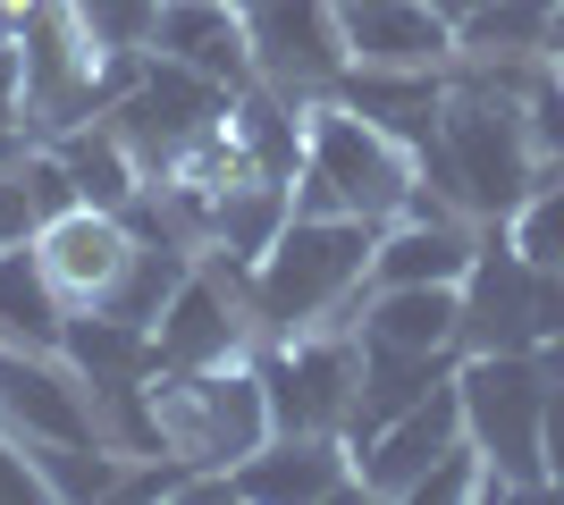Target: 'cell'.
<instances>
[{
  "label": "cell",
  "instance_id": "cell-9",
  "mask_svg": "<svg viewBox=\"0 0 564 505\" xmlns=\"http://www.w3.org/2000/svg\"><path fill=\"white\" fill-rule=\"evenodd\" d=\"M245 34H253V76L279 85L286 101H329V85L346 76V18L337 0H245Z\"/></svg>",
  "mask_w": 564,
  "mask_h": 505
},
{
  "label": "cell",
  "instance_id": "cell-8",
  "mask_svg": "<svg viewBox=\"0 0 564 505\" xmlns=\"http://www.w3.org/2000/svg\"><path fill=\"white\" fill-rule=\"evenodd\" d=\"M228 110H236L228 85L177 68V59H161V51H143V68L127 76V94H118L101 119L127 135V152L143 161V177H161L186 144H203L212 127H228Z\"/></svg>",
  "mask_w": 564,
  "mask_h": 505
},
{
  "label": "cell",
  "instance_id": "cell-31",
  "mask_svg": "<svg viewBox=\"0 0 564 505\" xmlns=\"http://www.w3.org/2000/svg\"><path fill=\"white\" fill-rule=\"evenodd\" d=\"M547 59L564 68V0H556V18H547Z\"/></svg>",
  "mask_w": 564,
  "mask_h": 505
},
{
  "label": "cell",
  "instance_id": "cell-27",
  "mask_svg": "<svg viewBox=\"0 0 564 505\" xmlns=\"http://www.w3.org/2000/svg\"><path fill=\"white\" fill-rule=\"evenodd\" d=\"M43 211H34V186H25L18 152H0V244H34Z\"/></svg>",
  "mask_w": 564,
  "mask_h": 505
},
{
  "label": "cell",
  "instance_id": "cell-32",
  "mask_svg": "<svg viewBox=\"0 0 564 505\" xmlns=\"http://www.w3.org/2000/svg\"><path fill=\"white\" fill-rule=\"evenodd\" d=\"M337 9H362V0H337Z\"/></svg>",
  "mask_w": 564,
  "mask_h": 505
},
{
  "label": "cell",
  "instance_id": "cell-10",
  "mask_svg": "<svg viewBox=\"0 0 564 505\" xmlns=\"http://www.w3.org/2000/svg\"><path fill=\"white\" fill-rule=\"evenodd\" d=\"M0 430L25 447H110L94 380L68 354H25V345H0Z\"/></svg>",
  "mask_w": 564,
  "mask_h": 505
},
{
  "label": "cell",
  "instance_id": "cell-6",
  "mask_svg": "<svg viewBox=\"0 0 564 505\" xmlns=\"http://www.w3.org/2000/svg\"><path fill=\"white\" fill-rule=\"evenodd\" d=\"M261 329H253V287L245 262L228 253H194V270L177 278V295L152 320V354L161 371H212V362H253Z\"/></svg>",
  "mask_w": 564,
  "mask_h": 505
},
{
  "label": "cell",
  "instance_id": "cell-14",
  "mask_svg": "<svg viewBox=\"0 0 564 505\" xmlns=\"http://www.w3.org/2000/svg\"><path fill=\"white\" fill-rule=\"evenodd\" d=\"M362 472H354V447L329 430H270L253 455L228 472V497H354Z\"/></svg>",
  "mask_w": 564,
  "mask_h": 505
},
{
  "label": "cell",
  "instance_id": "cell-28",
  "mask_svg": "<svg viewBox=\"0 0 564 505\" xmlns=\"http://www.w3.org/2000/svg\"><path fill=\"white\" fill-rule=\"evenodd\" d=\"M547 362V488H564V337L540 345Z\"/></svg>",
  "mask_w": 564,
  "mask_h": 505
},
{
  "label": "cell",
  "instance_id": "cell-30",
  "mask_svg": "<svg viewBox=\"0 0 564 505\" xmlns=\"http://www.w3.org/2000/svg\"><path fill=\"white\" fill-rule=\"evenodd\" d=\"M34 9H43V0H0V34H18V25L34 18Z\"/></svg>",
  "mask_w": 564,
  "mask_h": 505
},
{
  "label": "cell",
  "instance_id": "cell-24",
  "mask_svg": "<svg viewBox=\"0 0 564 505\" xmlns=\"http://www.w3.org/2000/svg\"><path fill=\"white\" fill-rule=\"evenodd\" d=\"M43 472V497H118L127 455L118 447H25Z\"/></svg>",
  "mask_w": 564,
  "mask_h": 505
},
{
  "label": "cell",
  "instance_id": "cell-21",
  "mask_svg": "<svg viewBox=\"0 0 564 505\" xmlns=\"http://www.w3.org/2000/svg\"><path fill=\"white\" fill-rule=\"evenodd\" d=\"M295 219V186H279V177H236V186L212 194V228H203V253H228V262L253 270L270 244H279V228Z\"/></svg>",
  "mask_w": 564,
  "mask_h": 505
},
{
  "label": "cell",
  "instance_id": "cell-33",
  "mask_svg": "<svg viewBox=\"0 0 564 505\" xmlns=\"http://www.w3.org/2000/svg\"><path fill=\"white\" fill-rule=\"evenodd\" d=\"M236 9H245V0H236Z\"/></svg>",
  "mask_w": 564,
  "mask_h": 505
},
{
  "label": "cell",
  "instance_id": "cell-1",
  "mask_svg": "<svg viewBox=\"0 0 564 505\" xmlns=\"http://www.w3.org/2000/svg\"><path fill=\"white\" fill-rule=\"evenodd\" d=\"M371 219H321L295 211L279 244L245 270L253 287V329L261 337H304V329H354L362 320V287H371Z\"/></svg>",
  "mask_w": 564,
  "mask_h": 505
},
{
  "label": "cell",
  "instance_id": "cell-13",
  "mask_svg": "<svg viewBox=\"0 0 564 505\" xmlns=\"http://www.w3.org/2000/svg\"><path fill=\"white\" fill-rule=\"evenodd\" d=\"M464 438V405H455V380L438 396H422L413 413L379 421L371 438H354V472H362V497H413L422 472Z\"/></svg>",
  "mask_w": 564,
  "mask_h": 505
},
{
  "label": "cell",
  "instance_id": "cell-3",
  "mask_svg": "<svg viewBox=\"0 0 564 505\" xmlns=\"http://www.w3.org/2000/svg\"><path fill=\"white\" fill-rule=\"evenodd\" d=\"M464 438L480 447L497 497L547 488V362L540 354H464L455 362Z\"/></svg>",
  "mask_w": 564,
  "mask_h": 505
},
{
  "label": "cell",
  "instance_id": "cell-5",
  "mask_svg": "<svg viewBox=\"0 0 564 505\" xmlns=\"http://www.w3.org/2000/svg\"><path fill=\"white\" fill-rule=\"evenodd\" d=\"M564 337V278L522 262L506 219L480 228V253L464 270V354H540Z\"/></svg>",
  "mask_w": 564,
  "mask_h": 505
},
{
  "label": "cell",
  "instance_id": "cell-29",
  "mask_svg": "<svg viewBox=\"0 0 564 505\" xmlns=\"http://www.w3.org/2000/svg\"><path fill=\"white\" fill-rule=\"evenodd\" d=\"M34 497H43V472L25 455V438L0 430V505H34Z\"/></svg>",
  "mask_w": 564,
  "mask_h": 505
},
{
  "label": "cell",
  "instance_id": "cell-26",
  "mask_svg": "<svg viewBox=\"0 0 564 505\" xmlns=\"http://www.w3.org/2000/svg\"><path fill=\"white\" fill-rule=\"evenodd\" d=\"M34 144V119H25V43L0 34V152Z\"/></svg>",
  "mask_w": 564,
  "mask_h": 505
},
{
  "label": "cell",
  "instance_id": "cell-25",
  "mask_svg": "<svg viewBox=\"0 0 564 505\" xmlns=\"http://www.w3.org/2000/svg\"><path fill=\"white\" fill-rule=\"evenodd\" d=\"M68 9L101 51H118V59L152 51V25H161V0H68Z\"/></svg>",
  "mask_w": 564,
  "mask_h": 505
},
{
  "label": "cell",
  "instance_id": "cell-4",
  "mask_svg": "<svg viewBox=\"0 0 564 505\" xmlns=\"http://www.w3.org/2000/svg\"><path fill=\"white\" fill-rule=\"evenodd\" d=\"M152 421H161V455H177L186 472H219L253 455L270 421V387L253 362H212V371H152Z\"/></svg>",
  "mask_w": 564,
  "mask_h": 505
},
{
  "label": "cell",
  "instance_id": "cell-16",
  "mask_svg": "<svg viewBox=\"0 0 564 505\" xmlns=\"http://www.w3.org/2000/svg\"><path fill=\"white\" fill-rule=\"evenodd\" d=\"M346 18V68H455V18L430 0H362Z\"/></svg>",
  "mask_w": 564,
  "mask_h": 505
},
{
  "label": "cell",
  "instance_id": "cell-18",
  "mask_svg": "<svg viewBox=\"0 0 564 505\" xmlns=\"http://www.w3.org/2000/svg\"><path fill=\"white\" fill-rule=\"evenodd\" d=\"M354 337L413 345V354H464V287H371Z\"/></svg>",
  "mask_w": 564,
  "mask_h": 505
},
{
  "label": "cell",
  "instance_id": "cell-15",
  "mask_svg": "<svg viewBox=\"0 0 564 505\" xmlns=\"http://www.w3.org/2000/svg\"><path fill=\"white\" fill-rule=\"evenodd\" d=\"M152 51L177 59V68H194V76H212V85H228V94L261 85L253 76V34H245V9H236V0H161Z\"/></svg>",
  "mask_w": 564,
  "mask_h": 505
},
{
  "label": "cell",
  "instance_id": "cell-12",
  "mask_svg": "<svg viewBox=\"0 0 564 505\" xmlns=\"http://www.w3.org/2000/svg\"><path fill=\"white\" fill-rule=\"evenodd\" d=\"M34 253H43L51 287L68 295V312H94V304H110V287L127 278V262H135V228H127V211L76 202V211L34 228Z\"/></svg>",
  "mask_w": 564,
  "mask_h": 505
},
{
  "label": "cell",
  "instance_id": "cell-22",
  "mask_svg": "<svg viewBox=\"0 0 564 505\" xmlns=\"http://www.w3.org/2000/svg\"><path fill=\"white\" fill-rule=\"evenodd\" d=\"M51 152H59V168L76 177V202H101V211H127V202L152 186L110 119H85V127H68V135H51Z\"/></svg>",
  "mask_w": 564,
  "mask_h": 505
},
{
  "label": "cell",
  "instance_id": "cell-11",
  "mask_svg": "<svg viewBox=\"0 0 564 505\" xmlns=\"http://www.w3.org/2000/svg\"><path fill=\"white\" fill-rule=\"evenodd\" d=\"M471 253H480V219H464L447 194L413 186V202L371 244V287H464Z\"/></svg>",
  "mask_w": 564,
  "mask_h": 505
},
{
  "label": "cell",
  "instance_id": "cell-17",
  "mask_svg": "<svg viewBox=\"0 0 564 505\" xmlns=\"http://www.w3.org/2000/svg\"><path fill=\"white\" fill-rule=\"evenodd\" d=\"M329 101L362 110L371 127H388L397 144L422 152L438 135V110H447V68H346L329 85Z\"/></svg>",
  "mask_w": 564,
  "mask_h": 505
},
{
  "label": "cell",
  "instance_id": "cell-20",
  "mask_svg": "<svg viewBox=\"0 0 564 505\" xmlns=\"http://www.w3.org/2000/svg\"><path fill=\"white\" fill-rule=\"evenodd\" d=\"M68 295L51 287V270L34 244H0V345L25 354H59L68 345Z\"/></svg>",
  "mask_w": 564,
  "mask_h": 505
},
{
  "label": "cell",
  "instance_id": "cell-2",
  "mask_svg": "<svg viewBox=\"0 0 564 505\" xmlns=\"http://www.w3.org/2000/svg\"><path fill=\"white\" fill-rule=\"evenodd\" d=\"M422 186V161L413 144H397L388 127H371L362 110L346 101H312L304 110V168H295V211H321V219H388L413 202Z\"/></svg>",
  "mask_w": 564,
  "mask_h": 505
},
{
  "label": "cell",
  "instance_id": "cell-19",
  "mask_svg": "<svg viewBox=\"0 0 564 505\" xmlns=\"http://www.w3.org/2000/svg\"><path fill=\"white\" fill-rule=\"evenodd\" d=\"M455 362H464V354H413V345H371V337H362V387H354L346 447H354V438H371L379 421L413 413L422 396H438V387L455 380Z\"/></svg>",
  "mask_w": 564,
  "mask_h": 505
},
{
  "label": "cell",
  "instance_id": "cell-23",
  "mask_svg": "<svg viewBox=\"0 0 564 505\" xmlns=\"http://www.w3.org/2000/svg\"><path fill=\"white\" fill-rule=\"evenodd\" d=\"M506 237H514L522 262H540L547 278H564V168H547L540 186L506 211Z\"/></svg>",
  "mask_w": 564,
  "mask_h": 505
},
{
  "label": "cell",
  "instance_id": "cell-7",
  "mask_svg": "<svg viewBox=\"0 0 564 505\" xmlns=\"http://www.w3.org/2000/svg\"><path fill=\"white\" fill-rule=\"evenodd\" d=\"M253 371H261V387H270V421H279V430H329V438H346L354 387H362V337H354V329L261 337Z\"/></svg>",
  "mask_w": 564,
  "mask_h": 505
}]
</instances>
